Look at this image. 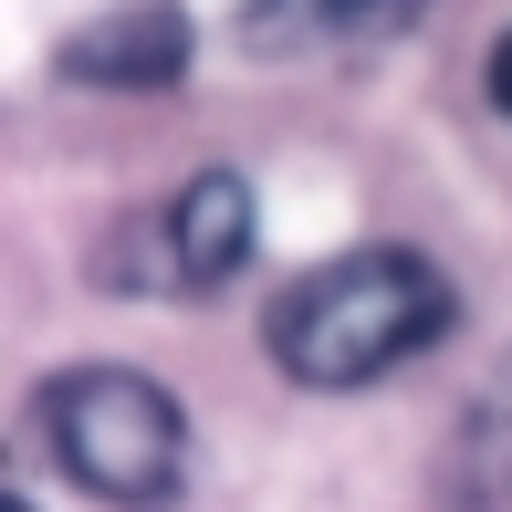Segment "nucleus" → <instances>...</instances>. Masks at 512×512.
Instances as JSON below:
<instances>
[{"mask_svg":"<svg viewBox=\"0 0 512 512\" xmlns=\"http://www.w3.org/2000/svg\"><path fill=\"white\" fill-rule=\"evenodd\" d=\"M460 293L418 251H345L272 304V366L293 387H377L450 335Z\"/></svg>","mask_w":512,"mask_h":512,"instance_id":"1","label":"nucleus"},{"mask_svg":"<svg viewBox=\"0 0 512 512\" xmlns=\"http://www.w3.org/2000/svg\"><path fill=\"white\" fill-rule=\"evenodd\" d=\"M42 439H53V471L74 492H95L115 512H157L189 471V418L157 377L136 366H74V377L42 387Z\"/></svg>","mask_w":512,"mask_h":512,"instance_id":"2","label":"nucleus"},{"mask_svg":"<svg viewBox=\"0 0 512 512\" xmlns=\"http://www.w3.org/2000/svg\"><path fill=\"white\" fill-rule=\"evenodd\" d=\"M251 262V189L230 168H209V178H189L157 220H136L126 230V283L136 293H220L230 272Z\"/></svg>","mask_w":512,"mask_h":512,"instance_id":"3","label":"nucleus"},{"mask_svg":"<svg viewBox=\"0 0 512 512\" xmlns=\"http://www.w3.org/2000/svg\"><path fill=\"white\" fill-rule=\"evenodd\" d=\"M63 74L105 84V95H157V84L189 74V11H178V0H126V11L84 21V32L63 42Z\"/></svg>","mask_w":512,"mask_h":512,"instance_id":"4","label":"nucleus"},{"mask_svg":"<svg viewBox=\"0 0 512 512\" xmlns=\"http://www.w3.org/2000/svg\"><path fill=\"white\" fill-rule=\"evenodd\" d=\"M429 0H251L241 11V42L251 53H345V42H387Z\"/></svg>","mask_w":512,"mask_h":512,"instance_id":"5","label":"nucleus"},{"mask_svg":"<svg viewBox=\"0 0 512 512\" xmlns=\"http://www.w3.org/2000/svg\"><path fill=\"white\" fill-rule=\"evenodd\" d=\"M492 105H502V115H512V32H502V42H492Z\"/></svg>","mask_w":512,"mask_h":512,"instance_id":"6","label":"nucleus"},{"mask_svg":"<svg viewBox=\"0 0 512 512\" xmlns=\"http://www.w3.org/2000/svg\"><path fill=\"white\" fill-rule=\"evenodd\" d=\"M0 512H32V502H21V492H11V481H0Z\"/></svg>","mask_w":512,"mask_h":512,"instance_id":"7","label":"nucleus"}]
</instances>
